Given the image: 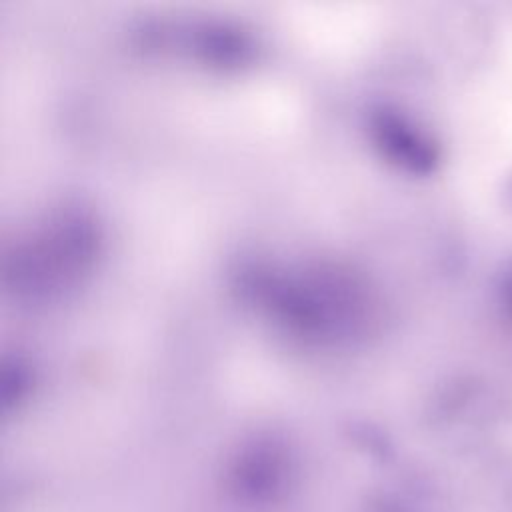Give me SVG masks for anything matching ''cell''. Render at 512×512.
<instances>
[{"label":"cell","instance_id":"6da1fadb","mask_svg":"<svg viewBox=\"0 0 512 512\" xmlns=\"http://www.w3.org/2000/svg\"><path fill=\"white\" fill-rule=\"evenodd\" d=\"M294 484V466L284 450L258 444L244 450L228 472V490L248 506L282 502Z\"/></svg>","mask_w":512,"mask_h":512},{"label":"cell","instance_id":"7a4b0ae2","mask_svg":"<svg viewBox=\"0 0 512 512\" xmlns=\"http://www.w3.org/2000/svg\"><path fill=\"white\" fill-rule=\"evenodd\" d=\"M502 304H504V310L512 316V274L506 276L504 284H502Z\"/></svg>","mask_w":512,"mask_h":512}]
</instances>
